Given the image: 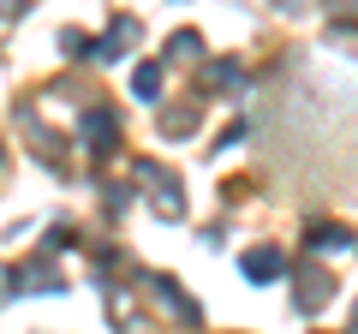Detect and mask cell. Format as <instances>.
<instances>
[{"label": "cell", "mask_w": 358, "mask_h": 334, "mask_svg": "<svg viewBox=\"0 0 358 334\" xmlns=\"http://www.w3.org/2000/svg\"><path fill=\"white\" fill-rule=\"evenodd\" d=\"M138 180L150 185V197H155V215H167V221H173V215H179V197H173L179 185H173V173H167V167H155V161H143V167H138Z\"/></svg>", "instance_id": "1"}, {"label": "cell", "mask_w": 358, "mask_h": 334, "mask_svg": "<svg viewBox=\"0 0 358 334\" xmlns=\"http://www.w3.org/2000/svg\"><path fill=\"white\" fill-rule=\"evenodd\" d=\"M114 131H120V119L108 114V108H102V114H84V138H90V150H96V155L114 150Z\"/></svg>", "instance_id": "2"}, {"label": "cell", "mask_w": 358, "mask_h": 334, "mask_svg": "<svg viewBox=\"0 0 358 334\" xmlns=\"http://www.w3.org/2000/svg\"><path fill=\"white\" fill-rule=\"evenodd\" d=\"M281 269H287V257L275 251V245H263V251H245V275H251V281H275Z\"/></svg>", "instance_id": "3"}, {"label": "cell", "mask_w": 358, "mask_h": 334, "mask_svg": "<svg viewBox=\"0 0 358 334\" xmlns=\"http://www.w3.org/2000/svg\"><path fill=\"white\" fill-rule=\"evenodd\" d=\"M150 293H155V298L167 305V317H179V322H197V305H192V298H179L167 275H155V281H150Z\"/></svg>", "instance_id": "4"}, {"label": "cell", "mask_w": 358, "mask_h": 334, "mask_svg": "<svg viewBox=\"0 0 358 334\" xmlns=\"http://www.w3.org/2000/svg\"><path fill=\"white\" fill-rule=\"evenodd\" d=\"M13 293H54V286H60V275H54V269H42V263H30V269H18L13 275Z\"/></svg>", "instance_id": "5"}, {"label": "cell", "mask_w": 358, "mask_h": 334, "mask_svg": "<svg viewBox=\"0 0 358 334\" xmlns=\"http://www.w3.org/2000/svg\"><path fill=\"white\" fill-rule=\"evenodd\" d=\"M138 36V24H131V18H120L114 30H108V42H96V48H102V60H120V54H126V42Z\"/></svg>", "instance_id": "6"}, {"label": "cell", "mask_w": 358, "mask_h": 334, "mask_svg": "<svg viewBox=\"0 0 358 334\" xmlns=\"http://www.w3.org/2000/svg\"><path fill=\"white\" fill-rule=\"evenodd\" d=\"M209 84H215V90H239V84H245V72H239V66H233V60H215V66H209Z\"/></svg>", "instance_id": "7"}, {"label": "cell", "mask_w": 358, "mask_h": 334, "mask_svg": "<svg viewBox=\"0 0 358 334\" xmlns=\"http://www.w3.org/2000/svg\"><path fill=\"white\" fill-rule=\"evenodd\" d=\"M131 90H138L143 102H155V90H162V66H138V72H131Z\"/></svg>", "instance_id": "8"}, {"label": "cell", "mask_w": 358, "mask_h": 334, "mask_svg": "<svg viewBox=\"0 0 358 334\" xmlns=\"http://www.w3.org/2000/svg\"><path fill=\"white\" fill-rule=\"evenodd\" d=\"M322 298H329V281H322V275H305V286H299V310H317Z\"/></svg>", "instance_id": "9"}, {"label": "cell", "mask_w": 358, "mask_h": 334, "mask_svg": "<svg viewBox=\"0 0 358 334\" xmlns=\"http://www.w3.org/2000/svg\"><path fill=\"white\" fill-rule=\"evenodd\" d=\"M310 251H346V227H310Z\"/></svg>", "instance_id": "10"}, {"label": "cell", "mask_w": 358, "mask_h": 334, "mask_svg": "<svg viewBox=\"0 0 358 334\" xmlns=\"http://www.w3.org/2000/svg\"><path fill=\"white\" fill-rule=\"evenodd\" d=\"M197 126V108H167L162 114V131H192Z\"/></svg>", "instance_id": "11"}, {"label": "cell", "mask_w": 358, "mask_h": 334, "mask_svg": "<svg viewBox=\"0 0 358 334\" xmlns=\"http://www.w3.org/2000/svg\"><path fill=\"white\" fill-rule=\"evenodd\" d=\"M197 48H203V42H197L192 30H179V36H173V54H197Z\"/></svg>", "instance_id": "12"}, {"label": "cell", "mask_w": 358, "mask_h": 334, "mask_svg": "<svg viewBox=\"0 0 358 334\" xmlns=\"http://www.w3.org/2000/svg\"><path fill=\"white\" fill-rule=\"evenodd\" d=\"M329 6L334 13H358V0H329Z\"/></svg>", "instance_id": "13"}, {"label": "cell", "mask_w": 358, "mask_h": 334, "mask_svg": "<svg viewBox=\"0 0 358 334\" xmlns=\"http://www.w3.org/2000/svg\"><path fill=\"white\" fill-rule=\"evenodd\" d=\"M352 334H358V310H352Z\"/></svg>", "instance_id": "14"}]
</instances>
